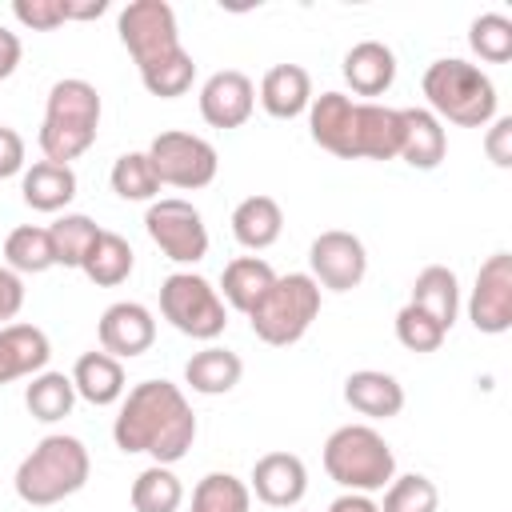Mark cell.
<instances>
[{"label":"cell","instance_id":"6da1fadb","mask_svg":"<svg viewBox=\"0 0 512 512\" xmlns=\"http://www.w3.org/2000/svg\"><path fill=\"white\" fill-rule=\"evenodd\" d=\"M112 440L120 452L152 456V464H176L188 456L196 440V412L180 384L168 380H140L124 392L120 412L112 420Z\"/></svg>","mask_w":512,"mask_h":512},{"label":"cell","instance_id":"7a4b0ae2","mask_svg":"<svg viewBox=\"0 0 512 512\" xmlns=\"http://www.w3.org/2000/svg\"><path fill=\"white\" fill-rule=\"evenodd\" d=\"M424 100L428 112L444 124H460V128H484L496 120V84L480 64H468L460 56H444L432 60L424 68Z\"/></svg>","mask_w":512,"mask_h":512},{"label":"cell","instance_id":"3957f363","mask_svg":"<svg viewBox=\"0 0 512 512\" xmlns=\"http://www.w3.org/2000/svg\"><path fill=\"white\" fill-rule=\"evenodd\" d=\"M100 132V92L96 84L68 76L48 88L44 100V124H40V152L52 164L80 160Z\"/></svg>","mask_w":512,"mask_h":512},{"label":"cell","instance_id":"277c9868","mask_svg":"<svg viewBox=\"0 0 512 512\" xmlns=\"http://www.w3.org/2000/svg\"><path fill=\"white\" fill-rule=\"evenodd\" d=\"M88 472H92V460H88L84 440L52 432L20 460V468L12 476V488L24 504L48 508V504H60V500L76 496L88 484Z\"/></svg>","mask_w":512,"mask_h":512},{"label":"cell","instance_id":"5b68a950","mask_svg":"<svg viewBox=\"0 0 512 512\" xmlns=\"http://www.w3.org/2000/svg\"><path fill=\"white\" fill-rule=\"evenodd\" d=\"M324 472L344 492H380L396 476V456L372 424H344L324 440Z\"/></svg>","mask_w":512,"mask_h":512},{"label":"cell","instance_id":"8992f818","mask_svg":"<svg viewBox=\"0 0 512 512\" xmlns=\"http://www.w3.org/2000/svg\"><path fill=\"white\" fill-rule=\"evenodd\" d=\"M316 316H320V284L308 272H288L272 280L264 300L248 312V324L256 340L272 348H288L312 328Z\"/></svg>","mask_w":512,"mask_h":512},{"label":"cell","instance_id":"52a82bcc","mask_svg":"<svg viewBox=\"0 0 512 512\" xmlns=\"http://www.w3.org/2000/svg\"><path fill=\"white\" fill-rule=\"evenodd\" d=\"M160 312H164V320L176 332H184L192 340H216L228 328V304L196 272L164 276V284H160Z\"/></svg>","mask_w":512,"mask_h":512},{"label":"cell","instance_id":"ba28073f","mask_svg":"<svg viewBox=\"0 0 512 512\" xmlns=\"http://www.w3.org/2000/svg\"><path fill=\"white\" fill-rule=\"evenodd\" d=\"M148 164H152V172H156L160 184L196 192V188H208L216 180L220 156H216V148L204 136H192V132L172 128V132H160L148 144Z\"/></svg>","mask_w":512,"mask_h":512},{"label":"cell","instance_id":"9c48e42d","mask_svg":"<svg viewBox=\"0 0 512 512\" xmlns=\"http://www.w3.org/2000/svg\"><path fill=\"white\" fill-rule=\"evenodd\" d=\"M116 32H120V44L128 48V56L136 60V68H148V64L184 48L180 28H176V12L164 0H132L128 8H120Z\"/></svg>","mask_w":512,"mask_h":512},{"label":"cell","instance_id":"30bf717a","mask_svg":"<svg viewBox=\"0 0 512 512\" xmlns=\"http://www.w3.org/2000/svg\"><path fill=\"white\" fill-rule=\"evenodd\" d=\"M144 228L152 236V244L176 260V264H196L208 256V228H204V216L200 208H192L188 200L180 196H164V200H152L148 212H144Z\"/></svg>","mask_w":512,"mask_h":512},{"label":"cell","instance_id":"8fae6325","mask_svg":"<svg viewBox=\"0 0 512 512\" xmlns=\"http://www.w3.org/2000/svg\"><path fill=\"white\" fill-rule=\"evenodd\" d=\"M308 276L328 288V292H348L364 280L368 272V252H364V240L344 232V228H328L312 240L308 248Z\"/></svg>","mask_w":512,"mask_h":512},{"label":"cell","instance_id":"7c38bea8","mask_svg":"<svg viewBox=\"0 0 512 512\" xmlns=\"http://www.w3.org/2000/svg\"><path fill=\"white\" fill-rule=\"evenodd\" d=\"M468 320L484 336H500L512 328V256L508 252H492L480 264L468 296Z\"/></svg>","mask_w":512,"mask_h":512},{"label":"cell","instance_id":"4fadbf2b","mask_svg":"<svg viewBox=\"0 0 512 512\" xmlns=\"http://www.w3.org/2000/svg\"><path fill=\"white\" fill-rule=\"evenodd\" d=\"M96 336H100V352L116 356V360H132V356H144L156 340V320L144 304L136 300H116L100 312V324H96Z\"/></svg>","mask_w":512,"mask_h":512},{"label":"cell","instance_id":"5bb4252c","mask_svg":"<svg viewBox=\"0 0 512 512\" xmlns=\"http://www.w3.org/2000/svg\"><path fill=\"white\" fill-rule=\"evenodd\" d=\"M256 108V84L240 68H220L200 88V116L212 128H240Z\"/></svg>","mask_w":512,"mask_h":512},{"label":"cell","instance_id":"9a60e30c","mask_svg":"<svg viewBox=\"0 0 512 512\" xmlns=\"http://www.w3.org/2000/svg\"><path fill=\"white\" fill-rule=\"evenodd\" d=\"M248 492H256L268 508H296L308 492V468L296 452H264L252 464Z\"/></svg>","mask_w":512,"mask_h":512},{"label":"cell","instance_id":"2e32d148","mask_svg":"<svg viewBox=\"0 0 512 512\" xmlns=\"http://www.w3.org/2000/svg\"><path fill=\"white\" fill-rule=\"evenodd\" d=\"M308 132L312 140L340 156V160H356V100L344 92H320L308 104Z\"/></svg>","mask_w":512,"mask_h":512},{"label":"cell","instance_id":"e0dca14e","mask_svg":"<svg viewBox=\"0 0 512 512\" xmlns=\"http://www.w3.org/2000/svg\"><path fill=\"white\" fill-rule=\"evenodd\" d=\"M404 140L400 108L356 100V160H396Z\"/></svg>","mask_w":512,"mask_h":512},{"label":"cell","instance_id":"ac0fdd59","mask_svg":"<svg viewBox=\"0 0 512 512\" xmlns=\"http://www.w3.org/2000/svg\"><path fill=\"white\" fill-rule=\"evenodd\" d=\"M52 344L44 336V328L36 324H4L0 328V384L20 380V376H36L48 368Z\"/></svg>","mask_w":512,"mask_h":512},{"label":"cell","instance_id":"d6986e66","mask_svg":"<svg viewBox=\"0 0 512 512\" xmlns=\"http://www.w3.org/2000/svg\"><path fill=\"white\" fill-rule=\"evenodd\" d=\"M404 120V140H400V160L408 168L432 172L448 156V132L428 108H400Z\"/></svg>","mask_w":512,"mask_h":512},{"label":"cell","instance_id":"ffe728a7","mask_svg":"<svg viewBox=\"0 0 512 512\" xmlns=\"http://www.w3.org/2000/svg\"><path fill=\"white\" fill-rule=\"evenodd\" d=\"M344 404L360 416H372V420H392L400 416L404 408V388L396 376L388 372H376V368H360L344 380Z\"/></svg>","mask_w":512,"mask_h":512},{"label":"cell","instance_id":"44dd1931","mask_svg":"<svg viewBox=\"0 0 512 512\" xmlns=\"http://www.w3.org/2000/svg\"><path fill=\"white\" fill-rule=\"evenodd\" d=\"M344 80L356 96H384L396 80V56L380 40H360L344 52Z\"/></svg>","mask_w":512,"mask_h":512},{"label":"cell","instance_id":"7402d4cb","mask_svg":"<svg viewBox=\"0 0 512 512\" xmlns=\"http://www.w3.org/2000/svg\"><path fill=\"white\" fill-rule=\"evenodd\" d=\"M260 104L276 120H296L312 104V76L300 64H276L260 80Z\"/></svg>","mask_w":512,"mask_h":512},{"label":"cell","instance_id":"603a6c76","mask_svg":"<svg viewBox=\"0 0 512 512\" xmlns=\"http://www.w3.org/2000/svg\"><path fill=\"white\" fill-rule=\"evenodd\" d=\"M72 388L80 400L96 404V408H108L116 400H124L128 384H124V364L108 352H84L72 368Z\"/></svg>","mask_w":512,"mask_h":512},{"label":"cell","instance_id":"cb8c5ba5","mask_svg":"<svg viewBox=\"0 0 512 512\" xmlns=\"http://www.w3.org/2000/svg\"><path fill=\"white\" fill-rule=\"evenodd\" d=\"M20 196L36 212H60V208H68L72 196H76V172H72V164L36 160L20 176Z\"/></svg>","mask_w":512,"mask_h":512},{"label":"cell","instance_id":"d4e9b609","mask_svg":"<svg viewBox=\"0 0 512 512\" xmlns=\"http://www.w3.org/2000/svg\"><path fill=\"white\" fill-rule=\"evenodd\" d=\"M272 280H276V272H272V264L268 260H260V256H236V260H228L224 264V276H220V300L228 304V308H236V312H252L260 300H264V292L272 288Z\"/></svg>","mask_w":512,"mask_h":512},{"label":"cell","instance_id":"484cf974","mask_svg":"<svg viewBox=\"0 0 512 512\" xmlns=\"http://www.w3.org/2000/svg\"><path fill=\"white\" fill-rule=\"evenodd\" d=\"M284 232V212L272 196H244L232 208V236L236 244H244L248 252H264L280 240Z\"/></svg>","mask_w":512,"mask_h":512},{"label":"cell","instance_id":"4316f807","mask_svg":"<svg viewBox=\"0 0 512 512\" xmlns=\"http://www.w3.org/2000/svg\"><path fill=\"white\" fill-rule=\"evenodd\" d=\"M240 376H244V360L220 344L192 352V360L184 364V384L200 396H224L240 384Z\"/></svg>","mask_w":512,"mask_h":512},{"label":"cell","instance_id":"83f0119b","mask_svg":"<svg viewBox=\"0 0 512 512\" xmlns=\"http://www.w3.org/2000/svg\"><path fill=\"white\" fill-rule=\"evenodd\" d=\"M424 316H432L444 332L456 324L460 316V284H456V272L444 268V264H428L416 280H412V300Z\"/></svg>","mask_w":512,"mask_h":512},{"label":"cell","instance_id":"f1b7e54d","mask_svg":"<svg viewBox=\"0 0 512 512\" xmlns=\"http://www.w3.org/2000/svg\"><path fill=\"white\" fill-rule=\"evenodd\" d=\"M132 264H136L132 244H128L120 232L100 228L96 244L88 248L84 264H80V272H84V276H88L96 288H116V284H124V280L132 276Z\"/></svg>","mask_w":512,"mask_h":512},{"label":"cell","instance_id":"f546056e","mask_svg":"<svg viewBox=\"0 0 512 512\" xmlns=\"http://www.w3.org/2000/svg\"><path fill=\"white\" fill-rule=\"evenodd\" d=\"M72 404H76V388H72V376H64V372H36L32 380H28V388H24V408H28V416L32 420H40V424H56V420H64L68 412H72Z\"/></svg>","mask_w":512,"mask_h":512},{"label":"cell","instance_id":"4dcf8cb0","mask_svg":"<svg viewBox=\"0 0 512 512\" xmlns=\"http://www.w3.org/2000/svg\"><path fill=\"white\" fill-rule=\"evenodd\" d=\"M4 260L16 276H40L48 268H56V252H52V236L48 228L36 224H20L8 232L4 240Z\"/></svg>","mask_w":512,"mask_h":512},{"label":"cell","instance_id":"1f68e13d","mask_svg":"<svg viewBox=\"0 0 512 512\" xmlns=\"http://www.w3.org/2000/svg\"><path fill=\"white\" fill-rule=\"evenodd\" d=\"M132 508L136 512H176L184 504V484L168 464H148L132 480Z\"/></svg>","mask_w":512,"mask_h":512},{"label":"cell","instance_id":"d6a6232c","mask_svg":"<svg viewBox=\"0 0 512 512\" xmlns=\"http://www.w3.org/2000/svg\"><path fill=\"white\" fill-rule=\"evenodd\" d=\"M48 236H52V252H56V264L60 268H80L88 248L96 244L100 236V224L84 212H64L60 220L48 224Z\"/></svg>","mask_w":512,"mask_h":512},{"label":"cell","instance_id":"836d02e7","mask_svg":"<svg viewBox=\"0 0 512 512\" xmlns=\"http://www.w3.org/2000/svg\"><path fill=\"white\" fill-rule=\"evenodd\" d=\"M248 508H252V492L232 472H208L192 488V504H188V512H248Z\"/></svg>","mask_w":512,"mask_h":512},{"label":"cell","instance_id":"e575fe53","mask_svg":"<svg viewBox=\"0 0 512 512\" xmlns=\"http://www.w3.org/2000/svg\"><path fill=\"white\" fill-rule=\"evenodd\" d=\"M108 180H112V192L120 200H132V204H144V200L152 204L160 196V180H156V172L148 164V152H124V156H116Z\"/></svg>","mask_w":512,"mask_h":512},{"label":"cell","instance_id":"d590c367","mask_svg":"<svg viewBox=\"0 0 512 512\" xmlns=\"http://www.w3.org/2000/svg\"><path fill=\"white\" fill-rule=\"evenodd\" d=\"M140 80H144V88H148L152 96L176 100V96H184V92L192 88V80H196V60L180 48V52H172V56H164V60L140 68Z\"/></svg>","mask_w":512,"mask_h":512},{"label":"cell","instance_id":"8d00e7d4","mask_svg":"<svg viewBox=\"0 0 512 512\" xmlns=\"http://www.w3.org/2000/svg\"><path fill=\"white\" fill-rule=\"evenodd\" d=\"M468 44L484 64H508L512 60V20L504 12H484L468 28Z\"/></svg>","mask_w":512,"mask_h":512},{"label":"cell","instance_id":"74e56055","mask_svg":"<svg viewBox=\"0 0 512 512\" xmlns=\"http://www.w3.org/2000/svg\"><path fill=\"white\" fill-rule=\"evenodd\" d=\"M436 508H440V492L420 472L392 476L384 488V504H380V512H436Z\"/></svg>","mask_w":512,"mask_h":512},{"label":"cell","instance_id":"f35d334b","mask_svg":"<svg viewBox=\"0 0 512 512\" xmlns=\"http://www.w3.org/2000/svg\"><path fill=\"white\" fill-rule=\"evenodd\" d=\"M444 328L432 320V316H424L416 304H404L400 312H396V340L408 348V352H436L440 344H444Z\"/></svg>","mask_w":512,"mask_h":512},{"label":"cell","instance_id":"ab89813d","mask_svg":"<svg viewBox=\"0 0 512 512\" xmlns=\"http://www.w3.org/2000/svg\"><path fill=\"white\" fill-rule=\"evenodd\" d=\"M12 16L32 32H52L68 20V0H16Z\"/></svg>","mask_w":512,"mask_h":512},{"label":"cell","instance_id":"60d3db41","mask_svg":"<svg viewBox=\"0 0 512 512\" xmlns=\"http://www.w3.org/2000/svg\"><path fill=\"white\" fill-rule=\"evenodd\" d=\"M484 152L496 168H512V116H496L484 132Z\"/></svg>","mask_w":512,"mask_h":512},{"label":"cell","instance_id":"b9f144b4","mask_svg":"<svg viewBox=\"0 0 512 512\" xmlns=\"http://www.w3.org/2000/svg\"><path fill=\"white\" fill-rule=\"evenodd\" d=\"M24 172V136L8 124H0V180Z\"/></svg>","mask_w":512,"mask_h":512},{"label":"cell","instance_id":"7bdbcfd3","mask_svg":"<svg viewBox=\"0 0 512 512\" xmlns=\"http://www.w3.org/2000/svg\"><path fill=\"white\" fill-rule=\"evenodd\" d=\"M20 308H24V280H20L8 264H0V328H4Z\"/></svg>","mask_w":512,"mask_h":512},{"label":"cell","instance_id":"ee69618b","mask_svg":"<svg viewBox=\"0 0 512 512\" xmlns=\"http://www.w3.org/2000/svg\"><path fill=\"white\" fill-rule=\"evenodd\" d=\"M16 64H20V36L0 24V80H8L16 72Z\"/></svg>","mask_w":512,"mask_h":512},{"label":"cell","instance_id":"f6af8a7d","mask_svg":"<svg viewBox=\"0 0 512 512\" xmlns=\"http://www.w3.org/2000/svg\"><path fill=\"white\" fill-rule=\"evenodd\" d=\"M328 512H380V504L372 496H364V492H344V496H336L328 504Z\"/></svg>","mask_w":512,"mask_h":512},{"label":"cell","instance_id":"bcb514c9","mask_svg":"<svg viewBox=\"0 0 512 512\" xmlns=\"http://www.w3.org/2000/svg\"><path fill=\"white\" fill-rule=\"evenodd\" d=\"M108 12V0H88V4H76L68 0V20H96Z\"/></svg>","mask_w":512,"mask_h":512}]
</instances>
